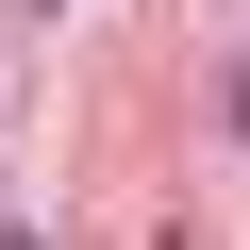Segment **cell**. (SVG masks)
I'll list each match as a JSON object with an SVG mask.
<instances>
[{"label": "cell", "mask_w": 250, "mask_h": 250, "mask_svg": "<svg viewBox=\"0 0 250 250\" xmlns=\"http://www.w3.org/2000/svg\"><path fill=\"white\" fill-rule=\"evenodd\" d=\"M233 134H250V67H233Z\"/></svg>", "instance_id": "1"}, {"label": "cell", "mask_w": 250, "mask_h": 250, "mask_svg": "<svg viewBox=\"0 0 250 250\" xmlns=\"http://www.w3.org/2000/svg\"><path fill=\"white\" fill-rule=\"evenodd\" d=\"M0 250H50V233H0Z\"/></svg>", "instance_id": "2"}]
</instances>
